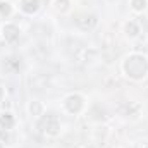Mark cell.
<instances>
[{
    "mask_svg": "<svg viewBox=\"0 0 148 148\" xmlns=\"http://www.w3.org/2000/svg\"><path fill=\"white\" fill-rule=\"evenodd\" d=\"M122 71L127 77L140 81L148 74V59L143 53H131L122 62Z\"/></svg>",
    "mask_w": 148,
    "mask_h": 148,
    "instance_id": "obj_1",
    "label": "cell"
},
{
    "mask_svg": "<svg viewBox=\"0 0 148 148\" xmlns=\"http://www.w3.org/2000/svg\"><path fill=\"white\" fill-rule=\"evenodd\" d=\"M41 127H43V131H45L48 136H57V134H59V131H60V122H59V119H57V117L48 115V117L43 121Z\"/></svg>",
    "mask_w": 148,
    "mask_h": 148,
    "instance_id": "obj_2",
    "label": "cell"
},
{
    "mask_svg": "<svg viewBox=\"0 0 148 148\" xmlns=\"http://www.w3.org/2000/svg\"><path fill=\"white\" fill-rule=\"evenodd\" d=\"M64 105H66L67 112L76 114V112H79L81 109H83V98H81L79 95H69V97L66 98Z\"/></svg>",
    "mask_w": 148,
    "mask_h": 148,
    "instance_id": "obj_3",
    "label": "cell"
},
{
    "mask_svg": "<svg viewBox=\"0 0 148 148\" xmlns=\"http://www.w3.org/2000/svg\"><path fill=\"white\" fill-rule=\"evenodd\" d=\"M76 57L79 59V62H95L98 57V52L95 48H79L76 52Z\"/></svg>",
    "mask_w": 148,
    "mask_h": 148,
    "instance_id": "obj_4",
    "label": "cell"
},
{
    "mask_svg": "<svg viewBox=\"0 0 148 148\" xmlns=\"http://www.w3.org/2000/svg\"><path fill=\"white\" fill-rule=\"evenodd\" d=\"M95 24H97V17L91 16V14H90V16H83V17L77 19V26H79L81 29H84V31H86V29H91Z\"/></svg>",
    "mask_w": 148,
    "mask_h": 148,
    "instance_id": "obj_5",
    "label": "cell"
},
{
    "mask_svg": "<svg viewBox=\"0 0 148 148\" xmlns=\"http://www.w3.org/2000/svg\"><path fill=\"white\" fill-rule=\"evenodd\" d=\"M3 36H5L7 41H16L17 36H19L17 26H14V24H5V26H3Z\"/></svg>",
    "mask_w": 148,
    "mask_h": 148,
    "instance_id": "obj_6",
    "label": "cell"
},
{
    "mask_svg": "<svg viewBox=\"0 0 148 148\" xmlns=\"http://www.w3.org/2000/svg\"><path fill=\"white\" fill-rule=\"evenodd\" d=\"M38 5H40V0H23L21 2V9L28 14H33L38 10Z\"/></svg>",
    "mask_w": 148,
    "mask_h": 148,
    "instance_id": "obj_7",
    "label": "cell"
},
{
    "mask_svg": "<svg viewBox=\"0 0 148 148\" xmlns=\"http://www.w3.org/2000/svg\"><path fill=\"white\" fill-rule=\"evenodd\" d=\"M126 35L127 36H131V38H134V36H138L140 35V24L138 23H134V21H129V23H126Z\"/></svg>",
    "mask_w": 148,
    "mask_h": 148,
    "instance_id": "obj_8",
    "label": "cell"
},
{
    "mask_svg": "<svg viewBox=\"0 0 148 148\" xmlns=\"http://www.w3.org/2000/svg\"><path fill=\"white\" fill-rule=\"evenodd\" d=\"M28 110H29V114L33 115V117H40L41 114H43V105L40 103V102H29V105H28Z\"/></svg>",
    "mask_w": 148,
    "mask_h": 148,
    "instance_id": "obj_9",
    "label": "cell"
},
{
    "mask_svg": "<svg viewBox=\"0 0 148 148\" xmlns=\"http://www.w3.org/2000/svg\"><path fill=\"white\" fill-rule=\"evenodd\" d=\"M131 9L134 12H143L147 9V0H131Z\"/></svg>",
    "mask_w": 148,
    "mask_h": 148,
    "instance_id": "obj_10",
    "label": "cell"
},
{
    "mask_svg": "<svg viewBox=\"0 0 148 148\" xmlns=\"http://www.w3.org/2000/svg\"><path fill=\"white\" fill-rule=\"evenodd\" d=\"M0 10H2L3 14H10V7H9V3H0Z\"/></svg>",
    "mask_w": 148,
    "mask_h": 148,
    "instance_id": "obj_11",
    "label": "cell"
},
{
    "mask_svg": "<svg viewBox=\"0 0 148 148\" xmlns=\"http://www.w3.org/2000/svg\"><path fill=\"white\" fill-rule=\"evenodd\" d=\"M2 100H3V90L0 88V102H2Z\"/></svg>",
    "mask_w": 148,
    "mask_h": 148,
    "instance_id": "obj_12",
    "label": "cell"
},
{
    "mask_svg": "<svg viewBox=\"0 0 148 148\" xmlns=\"http://www.w3.org/2000/svg\"><path fill=\"white\" fill-rule=\"evenodd\" d=\"M141 148H148V143H143V147Z\"/></svg>",
    "mask_w": 148,
    "mask_h": 148,
    "instance_id": "obj_13",
    "label": "cell"
},
{
    "mask_svg": "<svg viewBox=\"0 0 148 148\" xmlns=\"http://www.w3.org/2000/svg\"><path fill=\"white\" fill-rule=\"evenodd\" d=\"M0 148H3V145H2V143H0Z\"/></svg>",
    "mask_w": 148,
    "mask_h": 148,
    "instance_id": "obj_14",
    "label": "cell"
}]
</instances>
